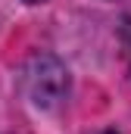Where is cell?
<instances>
[{
    "mask_svg": "<svg viewBox=\"0 0 131 134\" xmlns=\"http://www.w3.org/2000/svg\"><path fill=\"white\" fill-rule=\"evenodd\" d=\"M25 91L31 97L34 106L41 109H53L69 91V75L59 59L53 56H34L25 66Z\"/></svg>",
    "mask_w": 131,
    "mask_h": 134,
    "instance_id": "1",
    "label": "cell"
},
{
    "mask_svg": "<svg viewBox=\"0 0 131 134\" xmlns=\"http://www.w3.org/2000/svg\"><path fill=\"white\" fill-rule=\"evenodd\" d=\"M125 53H128V59H131V28L125 31Z\"/></svg>",
    "mask_w": 131,
    "mask_h": 134,
    "instance_id": "2",
    "label": "cell"
},
{
    "mask_svg": "<svg viewBox=\"0 0 131 134\" xmlns=\"http://www.w3.org/2000/svg\"><path fill=\"white\" fill-rule=\"evenodd\" d=\"M25 3H41V0H25Z\"/></svg>",
    "mask_w": 131,
    "mask_h": 134,
    "instance_id": "3",
    "label": "cell"
}]
</instances>
